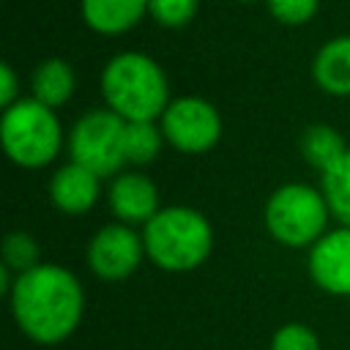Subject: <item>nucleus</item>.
<instances>
[{
    "label": "nucleus",
    "mask_w": 350,
    "mask_h": 350,
    "mask_svg": "<svg viewBox=\"0 0 350 350\" xmlns=\"http://www.w3.org/2000/svg\"><path fill=\"white\" fill-rule=\"evenodd\" d=\"M306 268L323 293L350 298V227L328 230L314 246H309Z\"/></svg>",
    "instance_id": "nucleus-9"
},
{
    "label": "nucleus",
    "mask_w": 350,
    "mask_h": 350,
    "mask_svg": "<svg viewBox=\"0 0 350 350\" xmlns=\"http://www.w3.org/2000/svg\"><path fill=\"white\" fill-rule=\"evenodd\" d=\"M320 191L339 227H350V150L325 172H320Z\"/></svg>",
    "instance_id": "nucleus-16"
},
{
    "label": "nucleus",
    "mask_w": 350,
    "mask_h": 350,
    "mask_svg": "<svg viewBox=\"0 0 350 350\" xmlns=\"http://www.w3.org/2000/svg\"><path fill=\"white\" fill-rule=\"evenodd\" d=\"M8 301L16 325L36 345L66 342L85 314L82 282L57 262H41L19 273Z\"/></svg>",
    "instance_id": "nucleus-1"
},
{
    "label": "nucleus",
    "mask_w": 350,
    "mask_h": 350,
    "mask_svg": "<svg viewBox=\"0 0 350 350\" xmlns=\"http://www.w3.org/2000/svg\"><path fill=\"white\" fill-rule=\"evenodd\" d=\"M312 77L323 93L350 96V36H336L317 49Z\"/></svg>",
    "instance_id": "nucleus-13"
},
{
    "label": "nucleus",
    "mask_w": 350,
    "mask_h": 350,
    "mask_svg": "<svg viewBox=\"0 0 350 350\" xmlns=\"http://www.w3.org/2000/svg\"><path fill=\"white\" fill-rule=\"evenodd\" d=\"M328 216L331 211L323 191L298 180L273 189L262 208L268 235L290 249L314 246L328 232Z\"/></svg>",
    "instance_id": "nucleus-5"
},
{
    "label": "nucleus",
    "mask_w": 350,
    "mask_h": 350,
    "mask_svg": "<svg viewBox=\"0 0 350 350\" xmlns=\"http://www.w3.org/2000/svg\"><path fill=\"white\" fill-rule=\"evenodd\" d=\"M200 0H148V16L167 30H180L197 16Z\"/></svg>",
    "instance_id": "nucleus-19"
},
{
    "label": "nucleus",
    "mask_w": 350,
    "mask_h": 350,
    "mask_svg": "<svg viewBox=\"0 0 350 350\" xmlns=\"http://www.w3.org/2000/svg\"><path fill=\"white\" fill-rule=\"evenodd\" d=\"M68 153L71 161L98 178L120 175L126 167V120L112 109L85 112L68 134Z\"/></svg>",
    "instance_id": "nucleus-6"
},
{
    "label": "nucleus",
    "mask_w": 350,
    "mask_h": 350,
    "mask_svg": "<svg viewBox=\"0 0 350 350\" xmlns=\"http://www.w3.org/2000/svg\"><path fill=\"white\" fill-rule=\"evenodd\" d=\"M145 257L142 232L131 230L123 221L104 224L88 243V265L101 282L129 279Z\"/></svg>",
    "instance_id": "nucleus-8"
},
{
    "label": "nucleus",
    "mask_w": 350,
    "mask_h": 350,
    "mask_svg": "<svg viewBox=\"0 0 350 350\" xmlns=\"http://www.w3.org/2000/svg\"><path fill=\"white\" fill-rule=\"evenodd\" d=\"M271 350H320V339L304 323H284L273 331Z\"/></svg>",
    "instance_id": "nucleus-20"
},
{
    "label": "nucleus",
    "mask_w": 350,
    "mask_h": 350,
    "mask_svg": "<svg viewBox=\"0 0 350 350\" xmlns=\"http://www.w3.org/2000/svg\"><path fill=\"white\" fill-rule=\"evenodd\" d=\"M74 88H77L74 68L66 60H60V57H49L44 63H38L36 71H33V77H30L33 98L41 101L49 109L63 107L74 96Z\"/></svg>",
    "instance_id": "nucleus-14"
},
{
    "label": "nucleus",
    "mask_w": 350,
    "mask_h": 350,
    "mask_svg": "<svg viewBox=\"0 0 350 350\" xmlns=\"http://www.w3.org/2000/svg\"><path fill=\"white\" fill-rule=\"evenodd\" d=\"M271 16L282 25H306L309 19H314L317 8H320V0H265Z\"/></svg>",
    "instance_id": "nucleus-21"
},
{
    "label": "nucleus",
    "mask_w": 350,
    "mask_h": 350,
    "mask_svg": "<svg viewBox=\"0 0 350 350\" xmlns=\"http://www.w3.org/2000/svg\"><path fill=\"white\" fill-rule=\"evenodd\" d=\"M0 142L5 156L22 170H41L63 150V126L55 109L36 98H19L3 109Z\"/></svg>",
    "instance_id": "nucleus-4"
},
{
    "label": "nucleus",
    "mask_w": 350,
    "mask_h": 350,
    "mask_svg": "<svg viewBox=\"0 0 350 350\" xmlns=\"http://www.w3.org/2000/svg\"><path fill=\"white\" fill-rule=\"evenodd\" d=\"M145 257L170 273H186L200 268L213 252L211 221L189 205L161 208L142 227Z\"/></svg>",
    "instance_id": "nucleus-3"
},
{
    "label": "nucleus",
    "mask_w": 350,
    "mask_h": 350,
    "mask_svg": "<svg viewBox=\"0 0 350 350\" xmlns=\"http://www.w3.org/2000/svg\"><path fill=\"white\" fill-rule=\"evenodd\" d=\"M101 98L126 123L161 120L172 101L164 68L145 52H120L104 66Z\"/></svg>",
    "instance_id": "nucleus-2"
},
{
    "label": "nucleus",
    "mask_w": 350,
    "mask_h": 350,
    "mask_svg": "<svg viewBox=\"0 0 350 350\" xmlns=\"http://www.w3.org/2000/svg\"><path fill=\"white\" fill-rule=\"evenodd\" d=\"M350 150V145L345 142V137L325 126V123H314L309 126L304 134H301V153L304 159L317 170V172H325L331 164H336L345 153Z\"/></svg>",
    "instance_id": "nucleus-15"
},
{
    "label": "nucleus",
    "mask_w": 350,
    "mask_h": 350,
    "mask_svg": "<svg viewBox=\"0 0 350 350\" xmlns=\"http://www.w3.org/2000/svg\"><path fill=\"white\" fill-rule=\"evenodd\" d=\"M235 3H257V0H235Z\"/></svg>",
    "instance_id": "nucleus-23"
},
{
    "label": "nucleus",
    "mask_w": 350,
    "mask_h": 350,
    "mask_svg": "<svg viewBox=\"0 0 350 350\" xmlns=\"http://www.w3.org/2000/svg\"><path fill=\"white\" fill-rule=\"evenodd\" d=\"M16 101H19V77L8 63H3L0 66V104L3 109H8Z\"/></svg>",
    "instance_id": "nucleus-22"
},
{
    "label": "nucleus",
    "mask_w": 350,
    "mask_h": 350,
    "mask_svg": "<svg viewBox=\"0 0 350 350\" xmlns=\"http://www.w3.org/2000/svg\"><path fill=\"white\" fill-rule=\"evenodd\" d=\"M79 14L93 33L123 36L148 14V0H79Z\"/></svg>",
    "instance_id": "nucleus-12"
},
{
    "label": "nucleus",
    "mask_w": 350,
    "mask_h": 350,
    "mask_svg": "<svg viewBox=\"0 0 350 350\" xmlns=\"http://www.w3.org/2000/svg\"><path fill=\"white\" fill-rule=\"evenodd\" d=\"M164 134L156 120H134L126 123V164L148 167L164 148Z\"/></svg>",
    "instance_id": "nucleus-17"
},
{
    "label": "nucleus",
    "mask_w": 350,
    "mask_h": 350,
    "mask_svg": "<svg viewBox=\"0 0 350 350\" xmlns=\"http://www.w3.org/2000/svg\"><path fill=\"white\" fill-rule=\"evenodd\" d=\"M38 252H41L38 249V241L27 230H14L3 241V265L8 271H14V276H19V273L41 265Z\"/></svg>",
    "instance_id": "nucleus-18"
},
{
    "label": "nucleus",
    "mask_w": 350,
    "mask_h": 350,
    "mask_svg": "<svg viewBox=\"0 0 350 350\" xmlns=\"http://www.w3.org/2000/svg\"><path fill=\"white\" fill-rule=\"evenodd\" d=\"M101 194V178L90 170H85L77 161H68L55 170L49 178V200L60 213L79 216L88 213Z\"/></svg>",
    "instance_id": "nucleus-11"
},
{
    "label": "nucleus",
    "mask_w": 350,
    "mask_h": 350,
    "mask_svg": "<svg viewBox=\"0 0 350 350\" xmlns=\"http://www.w3.org/2000/svg\"><path fill=\"white\" fill-rule=\"evenodd\" d=\"M159 126L167 145L189 156L208 153L221 139V115L208 98H200V96L172 98Z\"/></svg>",
    "instance_id": "nucleus-7"
},
{
    "label": "nucleus",
    "mask_w": 350,
    "mask_h": 350,
    "mask_svg": "<svg viewBox=\"0 0 350 350\" xmlns=\"http://www.w3.org/2000/svg\"><path fill=\"white\" fill-rule=\"evenodd\" d=\"M109 208L118 221L134 227L148 224L159 208V189L145 172H120L109 183Z\"/></svg>",
    "instance_id": "nucleus-10"
}]
</instances>
